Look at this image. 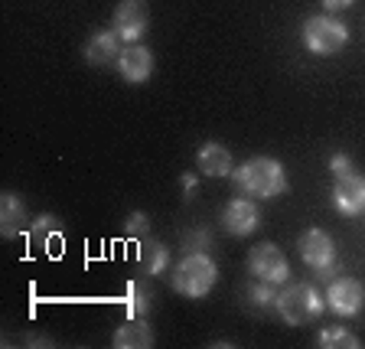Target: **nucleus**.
<instances>
[{"label":"nucleus","mask_w":365,"mask_h":349,"mask_svg":"<svg viewBox=\"0 0 365 349\" xmlns=\"http://www.w3.org/2000/svg\"><path fill=\"white\" fill-rule=\"evenodd\" d=\"M219 281V271H215V261L205 255V251H186L182 261L173 268V290L182 297H205Z\"/></svg>","instance_id":"nucleus-2"},{"label":"nucleus","mask_w":365,"mask_h":349,"mask_svg":"<svg viewBox=\"0 0 365 349\" xmlns=\"http://www.w3.org/2000/svg\"><path fill=\"white\" fill-rule=\"evenodd\" d=\"M317 346L323 349H359V336L352 330H342V327H327L323 333L317 336Z\"/></svg>","instance_id":"nucleus-19"},{"label":"nucleus","mask_w":365,"mask_h":349,"mask_svg":"<svg viewBox=\"0 0 365 349\" xmlns=\"http://www.w3.org/2000/svg\"><path fill=\"white\" fill-rule=\"evenodd\" d=\"M121 43L124 39L114 30L91 33L88 43H85V59H88L91 66H108V62H114L118 56H121Z\"/></svg>","instance_id":"nucleus-12"},{"label":"nucleus","mask_w":365,"mask_h":349,"mask_svg":"<svg viewBox=\"0 0 365 349\" xmlns=\"http://www.w3.org/2000/svg\"><path fill=\"white\" fill-rule=\"evenodd\" d=\"M180 183H182V193H186V196H196V176L186 173Z\"/></svg>","instance_id":"nucleus-25"},{"label":"nucleus","mask_w":365,"mask_h":349,"mask_svg":"<svg viewBox=\"0 0 365 349\" xmlns=\"http://www.w3.org/2000/svg\"><path fill=\"white\" fill-rule=\"evenodd\" d=\"M356 0H323V7L329 10V14H339V10H346V7H352Z\"/></svg>","instance_id":"nucleus-24"},{"label":"nucleus","mask_w":365,"mask_h":349,"mask_svg":"<svg viewBox=\"0 0 365 349\" xmlns=\"http://www.w3.org/2000/svg\"><path fill=\"white\" fill-rule=\"evenodd\" d=\"M118 69H121V76L128 79V82H134V85L147 82V79H150V72H153L150 49H147V46H140V43H128L121 49V56H118Z\"/></svg>","instance_id":"nucleus-11"},{"label":"nucleus","mask_w":365,"mask_h":349,"mask_svg":"<svg viewBox=\"0 0 365 349\" xmlns=\"http://www.w3.org/2000/svg\"><path fill=\"white\" fill-rule=\"evenodd\" d=\"M248 271L267 284H287V258L274 242H258L248 251Z\"/></svg>","instance_id":"nucleus-5"},{"label":"nucleus","mask_w":365,"mask_h":349,"mask_svg":"<svg viewBox=\"0 0 365 349\" xmlns=\"http://www.w3.org/2000/svg\"><path fill=\"white\" fill-rule=\"evenodd\" d=\"M329 170H333V176H342V173H349V170H352L349 157H346V153H336V157L329 160Z\"/></svg>","instance_id":"nucleus-22"},{"label":"nucleus","mask_w":365,"mask_h":349,"mask_svg":"<svg viewBox=\"0 0 365 349\" xmlns=\"http://www.w3.org/2000/svg\"><path fill=\"white\" fill-rule=\"evenodd\" d=\"M277 284H267V281H258L255 288H248V300L255 307H267V304H277V294H274Z\"/></svg>","instance_id":"nucleus-20"},{"label":"nucleus","mask_w":365,"mask_h":349,"mask_svg":"<svg viewBox=\"0 0 365 349\" xmlns=\"http://www.w3.org/2000/svg\"><path fill=\"white\" fill-rule=\"evenodd\" d=\"M124 232H128V236H134V238H144V236H150V219H147L144 213H134V216H128V222H124Z\"/></svg>","instance_id":"nucleus-21"},{"label":"nucleus","mask_w":365,"mask_h":349,"mask_svg":"<svg viewBox=\"0 0 365 349\" xmlns=\"http://www.w3.org/2000/svg\"><path fill=\"white\" fill-rule=\"evenodd\" d=\"M150 26V7L147 0H121L114 7V20H111V30L124 39V43H137V39L147 33Z\"/></svg>","instance_id":"nucleus-6"},{"label":"nucleus","mask_w":365,"mask_h":349,"mask_svg":"<svg viewBox=\"0 0 365 349\" xmlns=\"http://www.w3.org/2000/svg\"><path fill=\"white\" fill-rule=\"evenodd\" d=\"M297 251H300V258H304L310 268H317V271L336 261V245L323 228H310V232H304L300 242H297Z\"/></svg>","instance_id":"nucleus-10"},{"label":"nucleus","mask_w":365,"mask_h":349,"mask_svg":"<svg viewBox=\"0 0 365 349\" xmlns=\"http://www.w3.org/2000/svg\"><path fill=\"white\" fill-rule=\"evenodd\" d=\"M232 183L251 199H274L287 190V173L274 157H251L238 170H232Z\"/></svg>","instance_id":"nucleus-1"},{"label":"nucleus","mask_w":365,"mask_h":349,"mask_svg":"<svg viewBox=\"0 0 365 349\" xmlns=\"http://www.w3.org/2000/svg\"><path fill=\"white\" fill-rule=\"evenodd\" d=\"M365 290L356 278H333L327 288V304L333 307V313H342V317H356L362 310Z\"/></svg>","instance_id":"nucleus-8"},{"label":"nucleus","mask_w":365,"mask_h":349,"mask_svg":"<svg viewBox=\"0 0 365 349\" xmlns=\"http://www.w3.org/2000/svg\"><path fill=\"white\" fill-rule=\"evenodd\" d=\"M304 43L317 56H333L349 43V30L336 16H310L304 23Z\"/></svg>","instance_id":"nucleus-4"},{"label":"nucleus","mask_w":365,"mask_h":349,"mask_svg":"<svg viewBox=\"0 0 365 349\" xmlns=\"http://www.w3.org/2000/svg\"><path fill=\"white\" fill-rule=\"evenodd\" d=\"M319 310H323V300H319L317 288H310V284H290L277 294V313L290 327L310 323L313 317H319Z\"/></svg>","instance_id":"nucleus-3"},{"label":"nucleus","mask_w":365,"mask_h":349,"mask_svg":"<svg viewBox=\"0 0 365 349\" xmlns=\"http://www.w3.org/2000/svg\"><path fill=\"white\" fill-rule=\"evenodd\" d=\"M114 346L118 349H150L153 346V330L144 317H130L128 323L114 330Z\"/></svg>","instance_id":"nucleus-13"},{"label":"nucleus","mask_w":365,"mask_h":349,"mask_svg":"<svg viewBox=\"0 0 365 349\" xmlns=\"http://www.w3.org/2000/svg\"><path fill=\"white\" fill-rule=\"evenodd\" d=\"M196 163L205 176H228L232 173V153H228V147L219 144V141H209V144L199 147Z\"/></svg>","instance_id":"nucleus-14"},{"label":"nucleus","mask_w":365,"mask_h":349,"mask_svg":"<svg viewBox=\"0 0 365 349\" xmlns=\"http://www.w3.org/2000/svg\"><path fill=\"white\" fill-rule=\"evenodd\" d=\"M205 248H209V236L205 232H192L186 238V251H205Z\"/></svg>","instance_id":"nucleus-23"},{"label":"nucleus","mask_w":365,"mask_h":349,"mask_svg":"<svg viewBox=\"0 0 365 349\" xmlns=\"http://www.w3.org/2000/svg\"><path fill=\"white\" fill-rule=\"evenodd\" d=\"M261 222V213L258 206L251 203V199H232V203L222 209V228H225L228 236H251Z\"/></svg>","instance_id":"nucleus-9"},{"label":"nucleus","mask_w":365,"mask_h":349,"mask_svg":"<svg viewBox=\"0 0 365 349\" xmlns=\"http://www.w3.org/2000/svg\"><path fill=\"white\" fill-rule=\"evenodd\" d=\"M62 236V222L56 219V216H39V219H33V226H30V242L33 245H39V248H46V251H53V238H59Z\"/></svg>","instance_id":"nucleus-17"},{"label":"nucleus","mask_w":365,"mask_h":349,"mask_svg":"<svg viewBox=\"0 0 365 349\" xmlns=\"http://www.w3.org/2000/svg\"><path fill=\"white\" fill-rule=\"evenodd\" d=\"M333 203L342 216H359L365 213V176L349 170L333 180Z\"/></svg>","instance_id":"nucleus-7"},{"label":"nucleus","mask_w":365,"mask_h":349,"mask_svg":"<svg viewBox=\"0 0 365 349\" xmlns=\"http://www.w3.org/2000/svg\"><path fill=\"white\" fill-rule=\"evenodd\" d=\"M0 226H4V238H16L26 226V206L16 193H4L0 199Z\"/></svg>","instance_id":"nucleus-15"},{"label":"nucleus","mask_w":365,"mask_h":349,"mask_svg":"<svg viewBox=\"0 0 365 349\" xmlns=\"http://www.w3.org/2000/svg\"><path fill=\"white\" fill-rule=\"evenodd\" d=\"M124 304H128L130 317H147V313H150V307H153V290L147 288L144 281H130Z\"/></svg>","instance_id":"nucleus-18"},{"label":"nucleus","mask_w":365,"mask_h":349,"mask_svg":"<svg viewBox=\"0 0 365 349\" xmlns=\"http://www.w3.org/2000/svg\"><path fill=\"white\" fill-rule=\"evenodd\" d=\"M137 268L144 274H160L163 268H167V245L160 242H140V248H137Z\"/></svg>","instance_id":"nucleus-16"}]
</instances>
